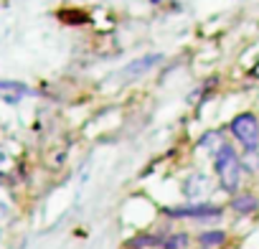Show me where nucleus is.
Instances as JSON below:
<instances>
[{
	"label": "nucleus",
	"instance_id": "f257e3e1",
	"mask_svg": "<svg viewBox=\"0 0 259 249\" xmlns=\"http://www.w3.org/2000/svg\"><path fill=\"white\" fill-rule=\"evenodd\" d=\"M213 171L219 176V183L226 193L236 196L241 188V173H244V163L239 158V153L234 150V145L224 143L216 153H213Z\"/></svg>",
	"mask_w": 259,
	"mask_h": 249
},
{
	"label": "nucleus",
	"instance_id": "f03ea898",
	"mask_svg": "<svg viewBox=\"0 0 259 249\" xmlns=\"http://www.w3.org/2000/svg\"><path fill=\"white\" fill-rule=\"evenodd\" d=\"M229 130H231V135L244 145L246 155L259 153V119H256V114H251V112L236 114V117L231 119V124H229Z\"/></svg>",
	"mask_w": 259,
	"mask_h": 249
},
{
	"label": "nucleus",
	"instance_id": "7ed1b4c3",
	"mask_svg": "<svg viewBox=\"0 0 259 249\" xmlns=\"http://www.w3.org/2000/svg\"><path fill=\"white\" fill-rule=\"evenodd\" d=\"M170 219H196V221H213L224 216V206L201 201V203H188V206H170L163 209Z\"/></svg>",
	"mask_w": 259,
	"mask_h": 249
},
{
	"label": "nucleus",
	"instance_id": "20e7f679",
	"mask_svg": "<svg viewBox=\"0 0 259 249\" xmlns=\"http://www.w3.org/2000/svg\"><path fill=\"white\" fill-rule=\"evenodd\" d=\"M229 209H231L236 216H251V214L259 211V196H254V193H249V191L236 193V196H231Z\"/></svg>",
	"mask_w": 259,
	"mask_h": 249
},
{
	"label": "nucleus",
	"instance_id": "39448f33",
	"mask_svg": "<svg viewBox=\"0 0 259 249\" xmlns=\"http://www.w3.org/2000/svg\"><path fill=\"white\" fill-rule=\"evenodd\" d=\"M226 239H229V234H226L224 229H203V231L196 236V244H198L201 249H219V246L226 244Z\"/></svg>",
	"mask_w": 259,
	"mask_h": 249
},
{
	"label": "nucleus",
	"instance_id": "423d86ee",
	"mask_svg": "<svg viewBox=\"0 0 259 249\" xmlns=\"http://www.w3.org/2000/svg\"><path fill=\"white\" fill-rule=\"evenodd\" d=\"M206 191H208V178H206L203 173H191V176L183 181V193H186V198H201Z\"/></svg>",
	"mask_w": 259,
	"mask_h": 249
},
{
	"label": "nucleus",
	"instance_id": "0eeeda50",
	"mask_svg": "<svg viewBox=\"0 0 259 249\" xmlns=\"http://www.w3.org/2000/svg\"><path fill=\"white\" fill-rule=\"evenodd\" d=\"M163 239H165V234H150V231H145V234H138V236H133V239H127L124 241V246L127 249H160L163 246Z\"/></svg>",
	"mask_w": 259,
	"mask_h": 249
},
{
	"label": "nucleus",
	"instance_id": "6e6552de",
	"mask_svg": "<svg viewBox=\"0 0 259 249\" xmlns=\"http://www.w3.org/2000/svg\"><path fill=\"white\" fill-rule=\"evenodd\" d=\"M188 246H191V234H186V231H173V234H165L160 249H188Z\"/></svg>",
	"mask_w": 259,
	"mask_h": 249
},
{
	"label": "nucleus",
	"instance_id": "1a4fd4ad",
	"mask_svg": "<svg viewBox=\"0 0 259 249\" xmlns=\"http://www.w3.org/2000/svg\"><path fill=\"white\" fill-rule=\"evenodd\" d=\"M28 89L23 87V84H16V81H0V94H3V99L6 102H18L21 99V94H26Z\"/></svg>",
	"mask_w": 259,
	"mask_h": 249
},
{
	"label": "nucleus",
	"instance_id": "9d476101",
	"mask_svg": "<svg viewBox=\"0 0 259 249\" xmlns=\"http://www.w3.org/2000/svg\"><path fill=\"white\" fill-rule=\"evenodd\" d=\"M155 61H160V54H150L145 59H138L133 66H127V74H140V71H148Z\"/></svg>",
	"mask_w": 259,
	"mask_h": 249
},
{
	"label": "nucleus",
	"instance_id": "9b49d317",
	"mask_svg": "<svg viewBox=\"0 0 259 249\" xmlns=\"http://www.w3.org/2000/svg\"><path fill=\"white\" fill-rule=\"evenodd\" d=\"M11 219V206L6 201H0V224H6Z\"/></svg>",
	"mask_w": 259,
	"mask_h": 249
}]
</instances>
